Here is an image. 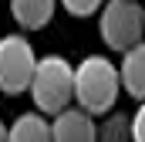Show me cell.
<instances>
[{"label":"cell","mask_w":145,"mask_h":142,"mask_svg":"<svg viewBox=\"0 0 145 142\" xmlns=\"http://www.w3.org/2000/svg\"><path fill=\"white\" fill-rule=\"evenodd\" d=\"M121 81L118 64L105 54H88L81 64H74V102L88 115H108L118 102Z\"/></svg>","instance_id":"6da1fadb"},{"label":"cell","mask_w":145,"mask_h":142,"mask_svg":"<svg viewBox=\"0 0 145 142\" xmlns=\"http://www.w3.org/2000/svg\"><path fill=\"white\" fill-rule=\"evenodd\" d=\"M31 98L40 115H57L74 102V64L61 54L37 58L34 78H31Z\"/></svg>","instance_id":"7a4b0ae2"},{"label":"cell","mask_w":145,"mask_h":142,"mask_svg":"<svg viewBox=\"0 0 145 142\" xmlns=\"http://www.w3.org/2000/svg\"><path fill=\"white\" fill-rule=\"evenodd\" d=\"M101 41L111 51H128L145 41V10L138 0H105L101 3Z\"/></svg>","instance_id":"3957f363"},{"label":"cell","mask_w":145,"mask_h":142,"mask_svg":"<svg viewBox=\"0 0 145 142\" xmlns=\"http://www.w3.org/2000/svg\"><path fill=\"white\" fill-rule=\"evenodd\" d=\"M34 68H37V54L24 34L0 37V91L24 95L31 88Z\"/></svg>","instance_id":"277c9868"},{"label":"cell","mask_w":145,"mask_h":142,"mask_svg":"<svg viewBox=\"0 0 145 142\" xmlns=\"http://www.w3.org/2000/svg\"><path fill=\"white\" fill-rule=\"evenodd\" d=\"M51 142H98L95 115L68 105L64 112H57L54 122H51Z\"/></svg>","instance_id":"5b68a950"},{"label":"cell","mask_w":145,"mask_h":142,"mask_svg":"<svg viewBox=\"0 0 145 142\" xmlns=\"http://www.w3.org/2000/svg\"><path fill=\"white\" fill-rule=\"evenodd\" d=\"M118 81H121V91H128L132 98L145 102V41L128 47L121 54V64H118Z\"/></svg>","instance_id":"8992f818"},{"label":"cell","mask_w":145,"mask_h":142,"mask_svg":"<svg viewBox=\"0 0 145 142\" xmlns=\"http://www.w3.org/2000/svg\"><path fill=\"white\" fill-rule=\"evenodd\" d=\"M57 0H10V17L24 31H40L51 24Z\"/></svg>","instance_id":"52a82bcc"},{"label":"cell","mask_w":145,"mask_h":142,"mask_svg":"<svg viewBox=\"0 0 145 142\" xmlns=\"http://www.w3.org/2000/svg\"><path fill=\"white\" fill-rule=\"evenodd\" d=\"M7 142H51V122L40 112H24L7 125Z\"/></svg>","instance_id":"ba28073f"},{"label":"cell","mask_w":145,"mask_h":142,"mask_svg":"<svg viewBox=\"0 0 145 142\" xmlns=\"http://www.w3.org/2000/svg\"><path fill=\"white\" fill-rule=\"evenodd\" d=\"M98 142H132V118L115 112L105 125H98Z\"/></svg>","instance_id":"9c48e42d"},{"label":"cell","mask_w":145,"mask_h":142,"mask_svg":"<svg viewBox=\"0 0 145 142\" xmlns=\"http://www.w3.org/2000/svg\"><path fill=\"white\" fill-rule=\"evenodd\" d=\"M61 3H64V10L71 17H91L95 10H101L105 0H61Z\"/></svg>","instance_id":"30bf717a"},{"label":"cell","mask_w":145,"mask_h":142,"mask_svg":"<svg viewBox=\"0 0 145 142\" xmlns=\"http://www.w3.org/2000/svg\"><path fill=\"white\" fill-rule=\"evenodd\" d=\"M132 142H145V102H138L132 115Z\"/></svg>","instance_id":"8fae6325"},{"label":"cell","mask_w":145,"mask_h":142,"mask_svg":"<svg viewBox=\"0 0 145 142\" xmlns=\"http://www.w3.org/2000/svg\"><path fill=\"white\" fill-rule=\"evenodd\" d=\"M0 142H7V122H0Z\"/></svg>","instance_id":"7c38bea8"},{"label":"cell","mask_w":145,"mask_h":142,"mask_svg":"<svg viewBox=\"0 0 145 142\" xmlns=\"http://www.w3.org/2000/svg\"><path fill=\"white\" fill-rule=\"evenodd\" d=\"M142 10H145V7H142Z\"/></svg>","instance_id":"4fadbf2b"}]
</instances>
